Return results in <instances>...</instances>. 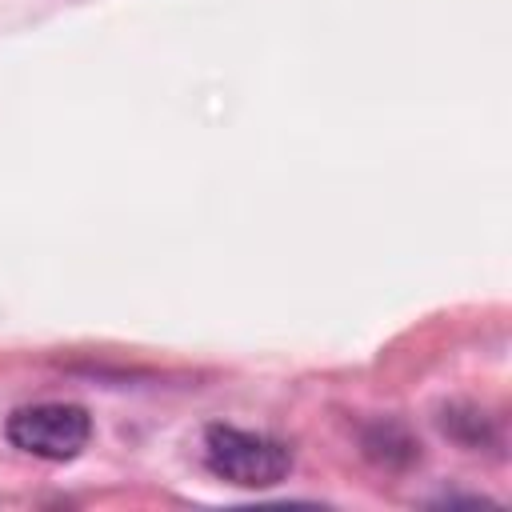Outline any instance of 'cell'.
Instances as JSON below:
<instances>
[{
  "label": "cell",
  "mask_w": 512,
  "mask_h": 512,
  "mask_svg": "<svg viewBox=\"0 0 512 512\" xmlns=\"http://www.w3.org/2000/svg\"><path fill=\"white\" fill-rule=\"evenodd\" d=\"M364 452H368L372 460L388 464V468H404V464H412V460L420 456V444H416L400 424L384 420V424H376V428L364 436Z\"/></svg>",
  "instance_id": "3957f363"
},
{
  "label": "cell",
  "mask_w": 512,
  "mask_h": 512,
  "mask_svg": "<svg viewBox=\"0 0 512 512\" xmlns=\"http://www.w3.org/2000/svg\"><path fill=\"white\" fill-rule=\"evenodd\" d=\"M4 436L12 448L40 456V460H76L92 440V416L84 404L72 400H44L24 404L8 416Z\"/></svg>",
  "instance_id": "7a4b0ae2"
},
{
  "label": "cell",
  "mask_w": 512,
  "mask_h": 512,
  "mask_svg": "<svg viewBox=\"0 0 512 512\" xmlns=\"http://www.w3.org/2000/svg\"><path fill=\"white\" fill-rule=\"evenodd\" d=\"M200 456L212 476L236 488H272L292 472V448L284 440L236 424H208Z\"/></svg>",
  "instance_id": "6da1fadb"
}]
</instances>
